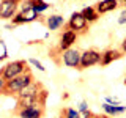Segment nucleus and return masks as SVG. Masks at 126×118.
Returning a JSON list of instances; mask_svg holds the SVG:
<instances>
[{
  "mask_svg": "<svg viewBox=\"0 0 126 118\" xmlns=\"http://www.w3.org/2000/svg\"><path fill=\"white\" fill-rule=\"evenodd\" d=\"M80 110H88V104H87V101H82L80 104H79V112Z\"/></svg>",
  "mask_w": 126,
  "mask_h": 118,
  "instance_id": "21",
  "label": "nucleus"
},
{
  "mask_svg": "<svg viewBox=\"0 0 126 118\" xmlns=\"http://www.w3.org/2000/svg\"><path fill=\"white\" fill-rule=\"evenodd\" d=\"M22 0H0V19H13Z\"/></svg>",
  "mask_w": 126,
  "mask_h": 118,
  "instance_id": "5",
  "label": "nucleus"
},
{
  "mask_svg": "<svg viewBox=\"0 0 126 118\" xmlns=\"http://www.w3.org/2000/svg\"><path fill=\"white\" fill-rule=\"evenodd\" d=\"M62 61L68 68H79V65H80V52L77 49H74V47H69V49L62 52Z\"/></svg>",
  "mask_w": 126,
  "mask_h": 118,
  "instance_id": "6",
  "label": "nucleus"
},
{
  "mask_svg": "<svg viewBox=\"0 0 126 118\" xmlns=\"http://www.w3.org/2000/svg\"><path fill=\"white\" fill-rule=\"evenodd\" d=\"M121 2H123V3H125V5H126V0H121Z\"/></svg>",
  "mask_w": 126,
  "mask_h": 118,
  "instance_id": "25",
  "label": "nucleus"
},
{
  "mask_svg": "<svg viewBox=\"0 0 126 118\" xmlns=\"http://www.w3.org/2000/svg\"><path fill=\"white\" fill-rule=\"evenodd\" d=\"M121 50H115V49H107L104 52H101V65L102 66H107L110 65L113 60H118L121 57Z\"/></svg>",
  "mask_w": 126,
  "mask_h": 118,
  "instance_id": "10",
  "label": "nucleus"
},
{
  "mask_svg": "<svg viewBox=\"0 0 126 118\" xmlns=\"http://www.w3.org/2000/svg\"><path fill=\"white\" fill-rule=\"evenodd\" d=\"M118 24H121V25L126 24V8L120 13V16H118Z\"/></svg>",
  "mask_w": 126,
  "mask_h": 118,
  "instance_id": "19",
  "label": "nucleus"
},
{
  "mask_svg": "<svg viewBox=\"0 0 126 118\" xmlns=\"http://www.w3.org/2000/svg\"><path fill=\"white\" fill-rule=\"evenodd\" d=\"M80 14L84 16V19L88 24L98 21V17H99V14H98V11H96V8H94V6H85L84 10L80 11Z\"/></svg>",
  "mask_w": 126,
  "mask_h": 118,
  "instance_id": "13",
  "label": "nucleus"
},
{
  "mask_svg": "<svg viewBox=\"0 0 126 118\" xmlns=\"http://www.w3.org/2000/svg\"><path fill=\"white\" fill-rule=\"evenodd\" d=\"M102 110L107 115H118V113H123L126 110V105H110L107 102H104L102 104Z\"/></svg>",
  "mask_w": 126,
  "mask_h": 118,
  "instance_id": "14",
  "label": "nucleus"
},
{
  "mask_svg": "<svg viewBox=\"0 0 126 118\" xmlns=\"http://www.w3.org/2000/svg\"><path fill=\"white\" fill-rule=\"evenodd\" d=\"M106 102L110 105H120V101H117V99H113V98H106Z\"/></svg>",
  "mask_w": 126,
  "mask_h": 118,
  "instance_id": "20",
  "label": "nucleus"
},
{
  "mask_svg": "<svg viewBox=\"0 0 126 118\" xmlns=\"http://www.w3.org/2000/svg\"><path fill=\"white\" fill-rule=\"evenodd\" d=\"M25 60H14V61H10L8 65H5L2 69H0V79H3V80H11V79L21 76V74L27 73L29 69V66H27Z\"/></svg>",
  "mask_w": 126,
  "mask_h": 118,
  "instance_id": "2",
  "label": "nucleus"
},
{
  "mask_svg": "<svg viewBox=\"0 0 126 118\" xmlns=\"http://www.w3.org/2000/svg\"><path fill=\"white\" fill-rule=\"evenodd\" d=\"M76 39H77V33H76V31H73V30L63 31V35L60 38V44H58V50L63 52V50L73 47V44L76 43Z\"/></svg>",
  "mask_w": 126,
  "mask_h": 118,
  "instance_id": "9",
  "label": "nucleus"
},
{
  "mask_svg": "<svg viewBox=\"0 0 126 118\" xmlns=\"http://www.w3.org/2000/svg\"><path fill=\"white\" fill-rule=\"evenodd\" d=\"M5 58H8V50H6L5 43L0 39V60H5Z\"/></svg>",
  "mask_w": 126,
  "mask_h": 118,
  "instance_id": "16",
  "label": "nucleus"
},
{
  "mask_svg": "<svg viewBox=\"0 0 126 118\" xmlns=\"http://www.w3.org/2000/svg\"><path fill=\"white\" fill-rule=\"evenodd\" d=\"M66 27H68V30H73V31H76V33H80V31H85L87 29H88V22L84 19V16H82L80 13L76 11V13L71 14Z\"/></svg>",
  "mask_w": 126,
  "mask_h": 118,
  "instance_id": "7",
  "label": "nucleus"
},
{
  "mask_svg": "<svg viewBox=\"0 0 126 118\" xmlns=\"http://www.w3.org/2000/svg\"><path fill=\"white\" fill-rule=\"evenodd\" d=\"M101 63V52L96 49H87L85 52L80 54V65H79V69H85L90 68V66L99 65Z\"/></svg>",
  "mask_w": 126,
  "mask_h": 118,
  "instance_id": "4",
  "label": "nucleus"
},
{
  "mask_svg": "<svg viewBox=\"0 0 126 118\" xmlns=\"http://www.w3.org/2000/svg\"><path fill=\"white\" fill-rule=\"evenodd\" d=\"M77 118H93V113L90 110H80L77 113Z\"/></svg>",
  "mask_w": 126,
  "mask_h": 118,
  "instance_id": "18",
  "label": "nucleus"
},
{
  "mask_svg": "<svg viewBox=\"0 0 126 118\" xmlns=\"http://www.w3.org/2000/svg\"><path fill=\"white\" fill-rule=\"evenodd\" d=\"M33 80H35L33 74H32L30 71H27V73L11 79V80H6L5 82V88H3V94H16V96H17V94L21 93L25 87H29Z\"/></svg>",
  "mask_w": 126,
  "mask_h": 118,
  "instance_id": "1",
  "label": "nucleus"
},
{
  "mask_svg": "<svg viewBox=\"0 0 126 118\" xmlns=\"http://www.w3.org/2000/svg\"><path fill=\"white\" fill-rule=\"evenodd\" d=\"M38 19V13L30 6L29 0H22V11L17 14H14V17L11 19L13 21V25H21V24H27V22H33Z\"/></svg>",
  "mask_w": 126,
  "mask_h": 118,
  "instance_id": "3",
  "label": "nucleus"
},
{
  "mask_svg": "<svg viewBox=\"0 0 126 118\" xmlns=\"http://www.w3.org/2000/svg\"><path fill=\"white\" fill-rule=\"evenodd\" d=\"M120 50H121L123 54H126V38H125V41L121 43V49H120Z\"/></svg>",
  "mask_w": 126,
  "mask_h": 118,
  "instance_id": "23",
  "label": "nucleus"
},
{
  "mask_svg": "<svg viewBox=\"0 0 126 118\" xmlns=\"http://www.w3.org/2000/svg\"><path fill=\"white\" fill-rule=\"evenodd\" d=\"M93 118H109L107 115H93Z\"/></svg>",
  "mask_w": 126,
  "mask_h": 118,
  "instance_id": "24",
  "label": "nucleus"
},
{
  "mask_svg": "<svg viewBox=\"0 0 126 118\" xmlns=\"http://www.w3.org/2000/svg\"><path fill=\"white\" fill-rule=\"evenodd\" d=\"M29 63H30V65H33L35 68H38L39 71H41V73H44V71H46V68L43 66V63H41V61H38L36 58H30V60H29Z\"/></svg>",
  "mask_w": 126,
  "mask_h": 118,
  "instance_id": "17",
  "label": "nucleus"
},
{
  "mask_svg": "<svg viewBox=\"0 0 126 118\" xmlns=\"http://www.w3.org/2000/svg\"><path fill=\"white\" fill-rule=\"evenodd\" d=\"M125 84H126V79H125Z\"/></svg>",
  "mask_w": 126,
  "mask_h": 118,
  "instance_id": "26",
  "label": "nucleus"
},
{
  "mask_svg": "<svg viewBox=\"0 0 126 118\" xmlns=\"http://www.w3.org/2000/svg\"><path fill=\"white\" fill-rule=\"evenodd\" d=\"M5 82H6V80L0 79V93H3V88H5Z\"/></svg>",
  "mask_w": 126,
  "mask_h": 118,
  "instance_id": "22",
  "label": "nucleus"
},
{
  "mask_svg": "<svg viewBox=\"0 0 126 118\" xmlns=\"http://www.w3.org/2000/svg\"><path fill=\"white\" fill-rule=\"evenodd\" d=\"M44 24L49 30H58L60 27L65 25V19H63V16H60V14H52V16H47L46 17Z\"/></svg>",
  "mask_w": 126,
  "mask_h": 118,
  "instance_id": "11",
  "label": "nucleus"
},
{
  "mask_svg": "<svg viewBox=\"0 0 126 118\" xmlns=\"http://www.w3.org/2000/svg\"><path fill=\"white\" fill-rule=\"evenodd\" d=\"M16 115L19 118H43L44 117V105L35 104L25 109H19L16 110Z\"/></svg>",
  "mask_w": 126,
  "mask_h": 118,
  "instance_id": "8",
  "label": "nucleus"
},
{
  "mask_svg": "<svg viewBox=\"0 0 126 118\" xmlns=\"http://www.w3.org/2000/svg\"><path fill=\"white\" fill-rule=\"evenodd\" d=\"M77 113H79V110L68 107V109L62 110V118H77Z\"/></svg>",
  "mask_w": 126,
  "mask_h": 118,
  "instance_id": "15",
  "label": "nucleus"
},
{
  "mask_svg": "<svg viewBox=\"0 0 126 118\" xmlns=\"http://www.w3.org/2000/svg\"><path fill=\"white\" fill-rule=\"evenodd\" d=\"M117 6H118V0H101L94 8H96L98 14H106L109 11H113Z\"/></svg>",
  "mask_w": 126,
  "mask_h": 118,
  "instance_id": "12",
  "label": "nucleus"
}]
</instances>
